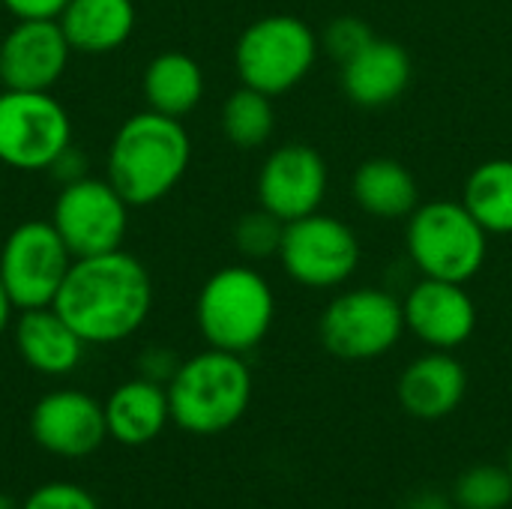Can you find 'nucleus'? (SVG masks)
I'll list each match as a JSON object with an SVG mask.
<instances>
[{
  "instance_id": "27",
  "label": "nucleus",
  "mask_w": 512,
  "mask_h": 509,
  "mask_svg": "<svg viewBox=\"0 0 512 509\" xmlns=\"http://www.w3.org/2000/svg\"><path fill=\"white\" fill-rule=\"evenodd\" d=\"M372 39H375V33H372L369 21L357 18V15H339V18H333V21L324 27V33H321L324 51H327L339 66L348 63L354 54H360Z\"/></svg>"
},
{
  "instance_id": "13",
  "label": "nucleus",
  "mask_w": 512,
  "mask_h": 509,
  "mask_svg": "<svg viewBox=\"0 0 512 509\" xmlns=\"http://www.w3.org/2000/svg\"><path fill=\"white\" fill-rule=\"evenodd\" d=\"M30 435L57 459H87L108 438L105 408L84 390H51L30 411Z\"/></svg>"
},
{
  "instance_id": "10",
  "label": "nucleus",
  "mask_w": 512,
  "mask_h": 509,
  "mask_svg": "<svg viewBox=\"0 0 512 509\" xmlns=\"http://www.w3.org/2000/svg\"><path fill=\"white\" fill-rule=\"evenodd\" d=\"M72 261L75 258L51 219H27L15 225L0 249V279L12 306L18 312L51 306Z\"/></svg>"
},
{
  "instance_id": "8",
  "label": "nucleus",
  "mask_w": 512,
  "mask_h": 509,
  "mask_svg": "<svg viewBox=\"0 0 512 509\" xmlns=\"http://www.w3.org/2000/svg\"><path fill=\"white\" fill-rule=\"evenodd\" d=\"M72 144L69 111L51 90H0V162L15 171H48Z\"/></svg>"
},
{
  "instance_id": "20",
  "label": "nucleus",
  "mask_w": 512,
  "mask_h": 509,
  "mask_svg": "<svg viewBox=\"0 0 512 509\" xmlns=\"http://www.w3.org/2000/svg\"><path fill=\"white\" fill-rule=\"evenodd\" d=\"M138 12L132 0H69L57 24L63 27L72 51L111 54L129 42Z\"/></svg>"
},
{
  "instance_id": "12",
  "label": "nucleus",
  "mask_w": 512,
  "mask_h": 509,
  "mask_svg": "<svg viewBox=\"0 0 512 509\" xmlns=\"http://www.w3.org/2000/svg\"><path fill=\"white\" fill-rule=\"evenodd\" d=\"M330 186L324 156L309 144L276 147L258 171V207L285 225L321 210Z\"/></svg>"
},
{
  "instance_id": "1",
  "label": "nucleus",
  "mask_w": 512,
  "mask_h": 509,
  "mask_svg": "<svg viewBox=\"0 0 512 509\" xmlns=\"http://www.w3.org/2000/svg\"><path fill=\"white\" fill-rule=\"evenodd\" d=\"M87 345H114L135 336L153 309L147 267L126 249L75 258L54 303Z\"/></svg>"
},
{
  "instance_id": "34",
  "label": "nucleus",
  "mask_w": 512,
  "mask_h": 509,
  "mask_svg": "<svg viewBox=\"0 0 512 509\" xmlns=\"http://www.w3.org/2000/svg\"><path fill=\"white\" fill-rule=\"evenodd\" d=\"M510 474H512V450H510Z\"/></svg>"
},
{
  "instance_id": "9",
  "label": "nucleus",
  "mask_w": 512,
  "mask_h": 509,
  "mask_svg": "<svg viewBox=\"0 0 512 509\" xmlns=\"http://www.w3.org/2000/svg\"><path fill=\"white\" fill-rule=\"evenodd\" d=\"M51 225L72 258L114 252L123 249L129 231V201L111 186L108 177L87 174L60 186Z\"/></svg>"
},
{
  "instance_id": "7",
  "label": "nucleus",
  "mask_w": 512,
  "mask_h": 509,
  "mask_svg": "<svg viewBox=\"0 0 512 509\" xmlns=\"http://www.w3.org/2000/svg\"><path fill=\"white\" fill-rule=\"evenodd\" d=\"M405 333L402 300L384 288H354L333 297L318 321L321 345L339 360H375Z\"/></svg>"
},
{
  "instance_id": "14",
  "label": "nucleus",
  "mask_w": 512,
  "mask_h": 509,
  "mask_svg": "<svg viewBox=\"0 0 512 509\" xmlns=\"http://www.w3.org/2000/svg\"><path fill=\"white\" fill-rule=\"evenodd\" d=\"M405 330L432 351H453L477 330V306L462 282L423 276L402 300Z\"/></svg>"
},
{
  "instance_id": "18",
  "label": "nucleus",
  "mask_w": 512,
  "mask_h": 509,
  "mask_svg": "<svg viewBox=\"0 0 512 509\" xmlns=\"http://www.w3.org/2000/svg\"><path fill=\"white\" fill-rule=\"evenodd\" d=\"M15 348L33 372L60 378L78 369L87 342L63 321L54 306H39L18 315Z\"/></svg>"
},
{
  "instance_id": "16",
  "label": "nucleus",
  "mask_w": 512,
  "mask_h": 509,
  "mask_svg": "<svg viewBox=\"0 0 512 509\" xmlns=\"http://www.w3.org/2000/svg\"><path fill=\"white\" fill-rule=\"evenodd\" d=\"M411 54L390 39H372L342 63V90L360 108H387L411 84Z\"/></svg>"
},
{
  "instance_id": "29",
  "label": "nucleus",
  "mask_w": 512,
  "mask_h": 509,
  "mask_svg": "<svg viewBox=\"0 0 512 509\" xmlns=\"http://www.w3.org/2000/svg\"><path fill=\"white\" fill-rule=\"evenodd\" d=\"M180 363H183V360H180L171 348H147V351L138 357V378H147V381H153V384L168 387V381L177 375Z\"/></svg>"
},
{
  "instance_id": "3",
  "label": "nucleus",
  "mask_w": 512,
  "mask_h": 509,
  "mask_svg": "<svg viewBox=\"0 0 512 509\" xmlns=\"http://www.w3.org/2000/svg\"><path fill=\"white\" fill-rule=\"evenodd\" d=\"M165 390L174 426L189 435H219L249 411L252 372L243 354L207 348L183 360Z\"/></svg>"
},
{
  "instance_id": "5",
  "label": "nucleus",
  "mask_w": 512,
  "mask_h": 509,
  "mask_svg": "<svg viewBox=\"0 0 512 509\" xmlns=\"http://www.w3.org/2000/svg\"><path fill=\"white\" fill-rule=\"evenodd\" d=\"M405 246L420 276L468 285L486 264L489 231L462 201H426L408 216Z\"/></svg>"
},
{
  "instance_id": "28",
  "label": "nucleus",
  "mask_w": 512,
  "mask_h": 509,
  "mask_svg": "<svg viewBox=\"0 0 512 509\" xmlns=\"http://www.w3.org/2000/svg\"><path fill=\"white\" fill-rule=\"evenodd\" d=\"M21 509H99V501L78 483H45L33 489Z\"/></svg>"
},
{
  "instance_id": "33",
  "label": "nucleus",
  "mask_w": 512,
  "mask_h": 509,
  "mask_svg": "<svg viewBox=\"0 0 512 509\" xmlns=\"http://www.w3.org/2000/svg\"><path fill=\"white\" fill-rule=\"evenodd\" d=\"M0 509H21V504H15L9 495H0Z\"/></svg>"
},
{
  "instance_id": "17",
  "label": "nucleus",
  "mask_w": 512,
  "mask_h": 509,
  "mask_svg": "<svg viewBox=\"0 0 512 509\" xmlns=\"http://www.w3.org/2000/svg\"><path fill=\"white\" fill-rule=\"evenodd\" d=\"M468 390V372L450 351L417 357L399 378V402L417 420H441L453 414Z\"/></svg>"
},
{
  "instance_id": "19",
  "label": "nucleus",
  "mask_w": 512,
  "mask_h": 509,
  "mask_svg": "<svg viewBox=\"0 0 512 509\" xmlns=\"http://www.w3.org/2000/svg\"><path fill=\"white\" fill-rule=\"evenodd\" d=\"M105 426L108 438L123 447H144L156 441L171 423L168 390L147 378H132L120 384L105 402Z\"/></svg>"
},
{
  "instance_id": "21",
  "label": "nucleus",
  "mask_w": 512,
  "mask_h": 509,
  "mask_svg": "<svg viewBox=\"0 0 512 509\" xmlns=\"http://www.w3.org/2000/svg\"><path fill=\"white\" fill-rule=\"evenodd\" d=\"M141 90L150 111L183 120L204 99V69L186 51H162L147 63Z\"/></svg>"
},
{
  "instance_id": "22",
  "label": "nucleus",
  "mask_w": 512,
  "mask_h": 509,
  "mask_svg": "<svg viewBox=\"0 0 512 509\" xmlns=\"http://www.w3.org/2000/svg\"><path fill=\"white\" fill-rule=\"evenodd\" d=\"M354 201L375 219H408L420 207V186L414 174L387 156L366 159L351 180Z\"/></svg>"
},
{
  "instance_id": "32",
  "label": "nucleus",
  "mask_w": 512,
  "mask_h": 509,
  "mask_svg": "<svg viewBox=\"0 0 512 509\" xmlns=\"http://www.w3.org/2000/svg\"><path fill=\"white\" fill-rule=\"evenodd\" d=\"M12 312H15V306H12V300H9V294H6V285H3V279H0V336L6 333V327H9V321H12Z\"/></svg>"
},
{
  "instance_id": "4",
  "label": "nucleus",
  "mask_w": 512,
  "mask_h": 509,
  "mask_svg": "<svg viewBox=\"0 0 512 509\" xmlns=\"http://www.w3.org/2000/svg\"><path fill=\"white\" fill-rule=\"evenodd\" d=\"M273 318L276 294L255 267H222L198 291L195 321L210 348L246 354L267 339Z\"/></svg>"
},
{
  "instance_id": "31",
  "label": "nucleus",
  "mask_w": 512,
  "mask_h": 509,
  "mask_svg": "<svg viewBox=\"0 0 512 509\" xmlns=\"http://www.w3.org/2000/svg\"><path fill=\"white\" fill-rule=\"evenodd\" d=\"M48 171L60 180V186H63V183H72V180H81V177H87V156H84L75 144H69V147L51 162Z\"/></svg>"
},
{
  "instance_id": "26",
  "label": "nucleus",
  "mask_w": 512,
  "mask_h": 509,
  "mask_svg": "<svg viewBox=\"0 0 512 509\" xmlns=\"http://www.w3.org/2000/svg\"><path fill=\"white\" fill-rule=\"evenodd\" d=\"M282 234H285V222L276 219L273 213H267L264 207L243 213L234 225V246L243 258L249 261H264L279 255L282 246Z\"/></svg>"
},
{
  "instance_id": "15",
  "label": "nucleus",
  "mask_w": 512,
  "mask_h": 509,
  "mask_svg": "<svg viewBox=\"0 0 512 509\" xmlns=\"http://www.w3.org/2000/svg\"><path fill=\"white\" fill-rule=\"evenodd\" d=\"M72 57L57 21H15L0 39V84L9 90H51Z\"/></svg>"
},
{
  "instance_id": "25",
  "label": "nucleus",
  "mask_w": 512,
  "mask_h": 509,
  "mask_svg": "<svg viewBox=\"0 0 512 509\" xmlns=\"http://www.w3.org/2000/svg\"><path fill=\"white\" fill-rule=\"evenodd\" d=\"M453 495L462 509H504L512 501L510 468L477 465L456 480Z\"/></svg>"
},
{
  "instance_id": "6",
  "label": "nucleus",
  "mask_w": 512,
  "mask_h": 509,
  "mask_svg": "<svg viewBox=\"0 0 512 509\" xmlns=\"http://www.w3.org/2000/svg\"><path fill=\"white\" fill-rule=\"evenodd\" d=\"M321 39L297 15H264L252 21L234 45L240 84L267 96H282L306 81L318 60Z\"/></svg>"
},
{
  "instance_id": "30",
  "label": "nucleus",
  "mask_w": 512,
  "mask_h": 509,
  "mask_svg": "<svg viewBox=\"0 0 512 509\" xmlns=\"http://www.w3.org/2000/svg\"><path fill=\"white\" fill-rule=\"evenodd\" d=\"M15 21H57L69 0H0Z\"/></svg>"
},
{
  "instance_id": "24",
  "label": "nucleus",
  "mask_w": 512,
  "mask_h": 509,
  "mask_svg": "<svg viewBox=\"0 0 512 509\" xmlns=\"http://www.w3.org/2000/svg\"><path fill=\"white\" fill-rule=\"evenodd\" d=\"M222 132L237 150H258L276 132L273 96L240 84L222 105Z\"/></svg>"
},
{
  "instance_id": "2",
  "label": "nucleus",
  "mask_w": 512,
  "mask_h": 509,
  "mask_svg": "<svg viewBox=\"0 0 512 509\" xmlns=\"http://www.w3.org/2000/svg\"><path fill=\"white\" fill-rule=\"evenodd\" d=\"M192 162V138L177 117L138 111L120 123L108 144L105 177L129 201L150 207L168 198L186 177Z\"/></svg>"
},
{
  "instance_id": "23",
  "label": "nucleus",
  "mask_w": 512,
  "mask_h": 509,
  "mask_svg": "<svg viewBox=\"0 0 512 509\" xmlns=\"http://www.w3.org/2000/svg\"><path fill=\"white\" fill-rule=\"evenodd\" d=\"M462 204L489 234H512V159H489L465 180Z\"/></svg>"
},
{
  "instance_id": "11",
  "label": "nucleus",
  "mask_w": 512,
  "mask_h": 509,
  "mask_svg": "<svg viewBox=\"0 0 512 509\" xmlns=\"http://www.w3.org/2000/svg\"><path fill=\"white\" fill-rule=\"evenodd\" d=\"M276 258L303 288H339L357 273L360 240L351 225L318 210L285 225Z\"/></svg>"
}]
</instances>
